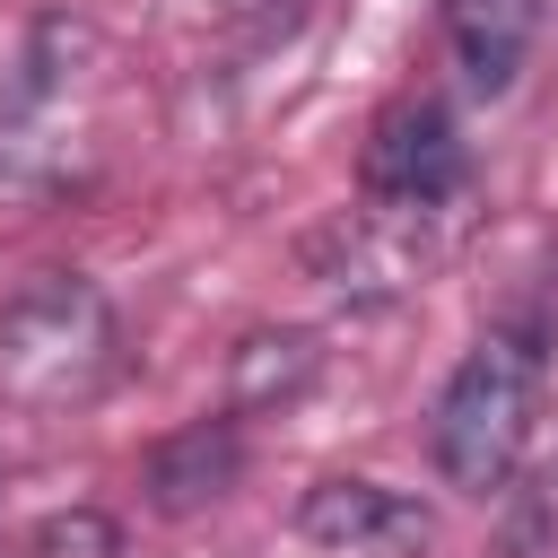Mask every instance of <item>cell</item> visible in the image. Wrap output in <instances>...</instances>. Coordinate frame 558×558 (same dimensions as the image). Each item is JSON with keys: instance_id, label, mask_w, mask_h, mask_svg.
<instances>
[{"instance_id": "obj_1", "label": "cell", "mask_w": 558, "mask_h": 558, "mask_svg": "<svg viewBox=\"0 0 558 558\" xmlns=\"http://www.w3.org/2000/svg\"><path fill=\"white\" fill-rule=\"evenodd\" d=\"M532 410H541V349L523 331H488L436 392V418H427L436 480L462 497H497L532 445Z\"/></svg>"}, {"instance_id": "obj_2", "label": "cell", "mask_w": 558, "mask_h": 558, "mask_svg": "<svg viewBox=\"0 0 558 558\" xmlns=\"http://www.w3.org/2000/svg\"><path fill=\"white\" fill-rule=\"evenodd\" d=\"M105 349H113V314L78 270H44L0 305V384L9 392H35V401L87 392L105 375Z\"/></svg>"}, {"instance_id": "obj_3", "label": "cell", "mask_w": 558, "mask_h": 558, "mask_svg": "<svg viewBox=\"0 0 558 558\" xmlns=\"http://www.w3.org/2000/svg\"><path fill=\"white\" fill-rule=\"evenodd\" d=\"M427 218L436 209H349V218H331L323 235H314V279L331 288V296H349V305H384V296H401V288H418V270L436 262V235H427Z\"/></svg>"}, {"instance_id": "obj_4", "label": "cell", "mask_w": 558, "mask_h": 558, "mask_svg": "<svg viewBox=\"0 0 558 558\" xmlns=\"http://www.w3.org/2000/svg\"><path fill=\"white\" fill-rule=\"evenodd\" d=\"M366 201L384 209H445L462 192V140H453V113L445 105H392L366 140V166H357Z\"/></svg>"}, {"instance_id": "obj_5", "label": "cell", "mask_w": 558, "mask_h": 558, "mask_svg": "<svg viewBox=\"0 0 558 558\" xmlns=\"http://www.w3.org/2000/svg\"><path fill=\"white\" fill-rule=\"evenodd\" d=\"M296 532L331 558H392V549H427V514L384 488V480H314L296 506Z\"/></svg>"}, {"instance_id": "obj_6", "label": "cell", "mask_w": 558, "mask_h": 558, "mask_svg": "<svg viewBox=\"0 0 558 558\" xmlns=\"http://www.w3.org/2000/svg\"><path fill=\"white\" fill-rule=\"evenodd\" d=\"M235 471H244V436H235V410H218V418H192V427L148 445L140 497L157 514H201V506H218L235 488Z\"/></svg>"}, {"instance_id": "obj_7", "label": "cell", "mask_w": 558, "mask_h": 558, "mask_svg": "<svg viewBox=\"0 0 558 558\" xmlns=\"http://www.w3.org/2000/svg\"><path fill=\"white\" fill-rule=\"evenodd\" d=\"M532 35H541V0H445V44L480 96L514 87V70L532 61Z\"/></svg>"}, {"instance_id": "obj_8", "label": "cell", "mask_w": 558, "mask_h": 558, "mask_svg": "<svg viewBox=\"0 0 558 558\" xmlns=\"http://www.w3.org/2000/svg\"><path fill=\"white\" fill-rule=\"evenodd\" d=\"M314 375H323L314 331H244V340L227 349V410H235V418H244V410H279V401H296Z\"/></svg>"}, {"instance_id": "obj_9", "label": "cell", "mask_w": 558, "mask_h": 558, "mask_svg": "<svg viewBox=\"0 0 558 558\" xmlns=\"http://www.w3.org/2000/svg\"><path fill=\"white\" fill-rule=\"evenodd\" d=\"M26 558H122V523L96 514V506H70V514H44L26 532Z\"/></svg>"}]
</instances>
